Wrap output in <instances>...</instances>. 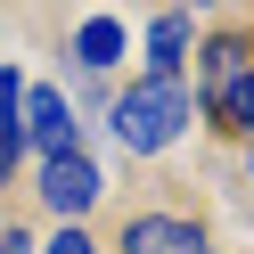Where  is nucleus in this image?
I'll list each match as a JSON object with an SVG mask.
<instances>
[{"mask_svg":"<svg viewBox=\"0 0 254 254\" xmlns=\"http://www.w3.org/2000/svg\"><path fill=\"white\" fill-rule=\"evenodd\" d=\"M189 123H197V99H189L181 74H139V82L115 99V139H123V156H156V148H172Z\"/></svg>","mask_w":254,"mask_h":254,"instance_id":"1","label":"nucleus"},{"mask_svg":"<svg viewBox=\"0 0 254 254\" xmlns=\"http://www.w3.org/2000/svg\"><path fill=\"white\" fill-rule=\"evenodd\" d=\"M197 99L221 131L254 139V41L246 33H213L197 50Z\"/></svg>","mask_w":254,"mask_h":254,"instance_id":"2","label":"nucleus"},{"mask_svg":"<svg viewBox=\"0 0 254 254\" xmlns=\"http://www.w3.org/2000/svg\"><path fill=\"white\" fill-rule=\"evenodd\" d=\"M99 164H90L82 148L74 156H41V205H50V213H90V205H99Z\"/></svg>","mask_w":254,"mask_h":254,"instance_id":"3","label":"nucleus"},{"mask_svg":"<svg viewBox=\"0 0 254 254\" xmlns=\"http://www.w3.org/2000/svg\"><path fill=\"white\" fill-rule=\"evenodd\" d=\"M123 254H213V246H205V230L181 221V213H131L123 221Z\"/></svg>","mask_w":254,"mask_h":254,"instance_id":"4","label":"nucleus"},{"mask_svg":"<svg viewBox=\"0 0 254 254\" xmlns=\"http://www.w3.org/2000/svg\"><path fill=\"white\" fill-rule=\"evenodd\" d=\"M17 123H25V139H33L41 156H74V107H66V90H25Z\"/></svg>","mask_w":254,"mask_h":254,"instance_id":"5","label":"nucleus"},{"mask_svg":"<svg viewBox=\"0 0 254 254\" xmlns=\"http://www.w3.org/2000/svg\"><path fill=\"white\" fill-rule=\"evenodd\" d=\"M17 107H25V82L0 66V189H8V172H17V148H25V123H17Z\"/></svg>","mask_w":254,"mask_h":254,"instance_id":"6","label":"nucleus"},{"mask_svg":"<svg viewBox=\"0 0 254 254\" xmlns=\"http://www.w3.org/2000/svg\"><path fill=\"white\" fill-rule=\"evenodd\" d=\"M74 58H82L90 74H107V66L123 58V25H115V17H90L82 33H74Z\"/></svg>","mask_w":254,"mask_h":254,"instance_id":"7","label":"nucleus"},{"mask_svg":"<svg viewBox=\"0 0 254 254\" xmlns=\"http://www.w3.org/2000/svg\"><path fill=\"white\" fill-rule=\"evenodd\" d=\"M189 58V17H156L148 25V74H181Z\"/></svg>","mask_w":254,"mask_h":254,"instance_id":"8","label":"nucleus"},{"mask_svg":"<svg viewBox=\"0 0 254 254\" xmlns=\"http://www.w3.org/2000/svg\"><path fill=\"white\" fill-rule=\"evenodd\" d=\"M41 254H99V246H90L82 230H66V238H50V246H41Z\"/></svg>","mask_w":254,"mask_h":254,"instance_id":"9","label":"nucleus"},{"mask_svg":"<svg viewBox=\"0 0 254 254\" xmlns=\"http://www.w3.org/2000/svg\"><path fill=\"white\" fill-rule=\"evenodd\" d=\"M189 8H213V0H189Z\"/></svg>","mask_w":254,"mask_h":254,"instance_id":"10","label":"nucleus"},{"mask_svg":"<svg viewBox=\"0 0 254 254\" xmlns=\"http://www.w3.org/2000/svg\"><path fill=\"white\" fill-rule=\"evenodd\" d=\"M246 164H254V156H246Z\"/></svg>","mask_w":254,"mask_h":254,"instance_id":"11","label":"nucleus"}]
</instances>
